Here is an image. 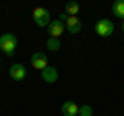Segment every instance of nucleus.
I'll list each match as a JSON object with an SVG mask.
<instances>
[{
  "label": "nucleus",
  "instance_id": "obj_4",
  "mask_svg": "<svg viewBox=\"0 0 124 116\" xmlns=\"http://www.w3.org/2000/svg\"><path fill=\"white\" fill-rule=\"evenodd\" d=\"M31 66L37 68V71H44L46 66H50L48 64V56H46V52H33V56H31Z\"/></svg>",
  "mask_w": 124,
  "mask_h": 116
},
{
  "label": "nucleus",
  "instance_id": "obj_8",
  "mask_svg": "<svg viewBox=\"0 0 124 116\" xmlns=\"http://www.w3.org/2000/svg\"><path fill=\"white\" fill-rule=\"evenodd\" d=\"M41 79H44V83H56L58 81V71L54 66H46L41 71Z\"/></svg>",
  "mask_w": 124,
  "mask_h": 116
},
{
  "label": "nucleus",
  "instance_id": "obj_14",
  "mask_svg": "<svg viewBox=\"0 0 124 116\" xmlns=\"http://www.w3.org/2000/svg\"><path fill=\"white\" fill-rule=\"evenodd\" d=\"M122 29H124V21H122Z\"/></svg>",
  "mask_w": 124,
  "mask_h": 116
},
{
  "label": "nucleus",
  "instance_id": "obj_10",
  "mask_svg": "<svg viewBox=\"0 0 124 116\" xmlns=\"http://www.w3.org/2000/svg\"><path fill=\"white\" fill-rule=\"evenodd\" d=\"M112 13H114V17H120L124 21V0H116L112 4Z\"/></svg>",
  "mask_w": 124,
  "mask_h": 116
},
{
  "label": "nucleus",
  "instance_id": "obj_7",
  "mask_svg": "<svg viewBox=\"0 0 124 116\" xmlns=\"http://www.w3.org/2000/svg\"><path fill=\"white\" fill-rule=\"evenodd\" d=\"M8 75H10V79H15V81H23V79H25V75H27V71H25V66H23V64L15 62V64H10Z\"/></svg>",
  "mask_w": 124,
  "mask_h": 116
},
{
  "label": "nucleus",
  "instance_id": "obj_11",
  "mask_svg": "<svg viewBox=\"0 0 124 116\" xmlns=\"http://www.w3.org/2000/svg\"><path fill=\"white\" fill-rule=\"evenodd\" d=\"M46 48H48L50 52H58V50H60V40H56V37H48Z\"/></svg>",
  "mask_w": 124,
  "mask_h": 116
},
{
  "label": "nucleus",
  "instance_id": "obj_12",
  "mask_svg": "<svg viewBox=\"0 0 124 116\" xmlns=\"http://www.w3.org/2000/svg\"><path fill=\"white\" fill-rule=\"evenodd\" d=\"M79 10H81V6L77 2H68L66 4V15L68 17H79Z\"/></svg>",
  "mask_w": 124,
  "mask_h": 116
},
{
  "label": "nucleus",
  "instance_id": "obj_3",
  "mask_svg": "<svg viewBox=\"0 0 124 116\" xmlns=\"http://www.w3.org/2000/svg\"><path fill=\"white\" fill-rule=\"evenodd\" d=\"M95 33H97L99 37H108L114 33V23H112V19H99L97 23H95Z\"/></svg>",
  "mask_w": 124,
  "mask_h": 116
},
{
  "label": "nucleus",
  "instance_id": "obj_5",
  "mask_svg": "<svg viewBox=\"0 0 124 116\" xmlns=\"http://www.w3.org/2000/svg\"><path fill=\"white\" fill-rule=\"evenodd\" d=\"M66 27H64V23L60 21V19H52V23L48 25V33H50V37H60L62 35V31H64Z\"/></svg>",
  "mask_w": 124,
  "mask_h": 116
},
{
  "label": "nucleus",
  "instance_id": "obj_13",
  "mask_svg": "<svg viewBox=\"0 0 124 116\" xmlns=\"http://www.w3.org/2000/svg\"><path fill=\"white\" fill-rule=\"evenodd\" d=\"M79 116H93L91 106H79Z\"/></svg>",
  "mask_w": 124,
  "mask_h": 116
},
{
  "label": "nucleus",
  "instance_id": "obj_1",
  "mask_svg": "<svg viewBox=\"0 0 124 116\" xmlns=\"http://www.w3.org/2000/svg\"><path fill=\"white\" fill-rule=\"evenodd\" d=\"M0 52H4L6 56H13L17 52V37L13 33H2L0 35Z\"/></svg>",
  "mask_w": 124,
  "mask_h": 116
},
{
  "label": "nucleus",
  "instance_id": "obj_9",
  "mask_svg": "<svg viewBox=\"0 0 124 116\" xmlns=\"http://www.w3.org/2000/svg\"><path fill=\"white\" fill-rule=\"evenodd\" d=\"M62 116H79V106L70 99H66L62 104Z\"/></svg>",
  "mask_w": 124,
  "mask_h": 116
},
{
  "label": "nucleus",
  "instance_id": "obj_2",
  "mask_svg": "<svg viewBox=\"0 0 124 116\" xmlns=\"http://www.w3.org/2000/svg\"><path fill=\"white\" fill-rule=\"evenodd\" d=\"M31 17H33V23H35L37 27H48L50 23H52L50 10H48V8H44V6H37V8H33Z\"/></svg>",
  "mask_w": 124,
  "mask_h": 116
},
{
  "label": "nucleus",
  "instance_id": "obj_6",
  "mask_svg": "<svg viewBox=\"0 0 124 116\" xmlns=\"http://www.w3.org/2000/svg\"><path fill=\"white\" fill-rule=\"evenodd\" d=\"M64 27H66L68 33H81V29H83V23H81L79 17H68L66 21H64Z\"/></svg>",
  "mask_w": 124,
  "mask_h": 116
}]
</instances>
